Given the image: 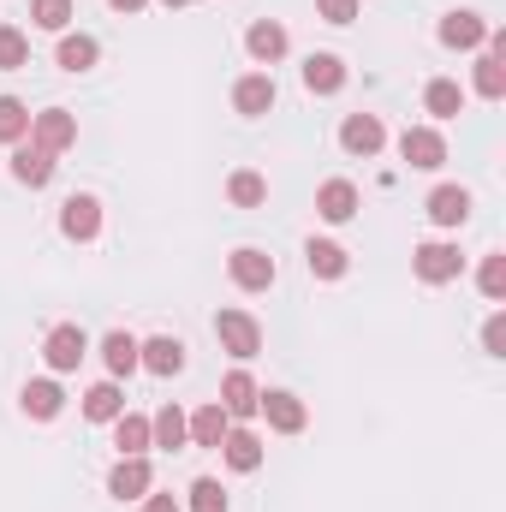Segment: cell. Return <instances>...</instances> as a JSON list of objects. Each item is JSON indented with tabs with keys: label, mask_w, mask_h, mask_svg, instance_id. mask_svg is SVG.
<instances>
[{
	"label": "cell",
	"mask_w": 506,
	"mask_h": 512,
	"mask_svg": "<svg viewBox=\"0 0 506 512\" xmlns=\"http://www.w3.org/2000/svg\"><path fill=\"white\" fill-rule=\"evenodd\" d=\"M84 358H90V334H84L78 322H54L48 340H42V364H48L54 376H72Z\"/></svg>",
	"instance_id": "1"
},
{
	"label": "cell",
	"mask_w": 506,
	"mask_h": 512,
	"mask_svg": "<svg viewBox=\"0 0 506 512\" xmlns=\"http://www.w3.org/2000/svg\"><path fill=\"white\" fill-rule=\"evenodd\" d=\"M215 340H221V352H233L239 364H251L256 352H262V322H256L251 310H215Z\"/></svg>",
	"instance_id": "2"
},
{
	"label": "cell",
	"mask_w": 506,
	"mask_h": 512,
	"mask_svg": "<svg viewBox=\"0 0 506 512\" xmlns=\"http://www.w3.org/2000/svg\"><path fill=\"white\" fill-rule=\"evenodd\" d=\"M411 274H417L423 286H447V280L465 274V256H459V245H447V239H423V245L411 251Z\"/></svg>",
	"instance_id": "3"
},
{
	"label": "cell",
	"mask_w": 506,
	"mask_h": 512,
	"mask_svg": "<svg viewBox=\"0 0 506 512\" xmlns=\"http://www.w3.org/2000/svg\"><path fill=\"white\" fill-rule=\"evenodd\" d=\"M60 233H66L72 245L102 239V197H96V191H72V197L60 203Z\"/></svg>",
	"instance_id": "4"
},
{
	"label": "cell",
	"mask_w": 506,
	"mask_h": 512,
	"mask_svg": "<svg viewBox=\"0 0 506 512\" xmlns=\"http://www.w3.org/2000/svg\"><path fill=\"white\" fill-rule=\"evenodd\" d=\"M256 417H268V429H274V435H304V423H310V405H304L298 393H286V387H262V399H256Z\"/></svg>",
	"instance_id": "5"
},
{
	"label": "cell",
	"mask_w": 506,
	"mask_h": 512,
	"mask_svg": "<svg viewBox=\"0 0 506 512\" xmlns=\"http://www.w3.org/2000/svg\"><path fill=\"white\" fill-rule=\"evenodd\" d=\"M30 143L48 149V155H66V149L78 143V120H72V108H42V114H30Z\"/></svg>",
	"instance_id": "6"
},
{
	"label": "cell",
	"mask_w": 506,
	"mask_h": 512,
	"mask_svg": "<svg viewBox=\"0 0 506 512\" xmlns=\"http://www.w3.org/2000/svg\"><path fill=\"white\" fill-rule=\"evenodd\" d=\"M399 155H405V167L435 173V167L447 161V137H441L435 126H405L399 131Z\"/></svg>",
	"instance_id": "7"
},
{
	"label": "cell",
	"mask_w": 506,
	"mask_h": 512,
	"mask_svg": "<svg viewBox=\"0 0 506 512\" xmlns=\"http://www.w3.org/2000/svg\"><path fill=\"white\" fill-rule=\"evenodd\" d=\"M227 274H233V286H239V292H268L280 268H274V256H268V251H256V245H239V251L227 256Z\"/></svg>",
	"instance_id": "8"
},
{
	"label": "cell",
	"mask_w": 506,
	"mask_h": 512,
	"mask_svg": "<svg viewBox=\"0 0 506 512\" xmlns=\"http://www.w3.org/2000/svg\"><path fill=\"white\" fill-rule=\"evenodd\" d=\"M441 48H459V54H471V48H483V36H489V18L483 12H471V6H453L447 18H441Z\"/></svg>",
	"instance_id": "9"
},
{
	"label": "cell",
	"mask_w": 506,
	"mask_h": 512,
	"mask_svg": "<svg viewBox=\"0 0 506 512\" xmlns=\"http://www.w3.org/2000/svg\"><path fill=\"white\" fill-rule=\"evenodd\" d=\"M245 54H251L256 66H280V60L292 54V36H286V24H280V18H256L251 30H245Z\"/></svg>",
	"instance_id": "10"
},
{
	"label": "cell",
	"mask_w": 506,
	"mask_h": 512,
	"mask_svg": "<svg viewBox=\"0 0 506 512\" xmlns=\"http://www.w3.org/2000/svg\"><path fill=\"white\" fill-rule=\"evenodd\" d=\"M137 370H149V376H179L185 370V340H173V334H155V340H137Z\"/></svg>",
	"instance_id": "11"
},
{
	"label": "cell",
	"mask_w": 506,
	"mask_h": 512,
	"mask_svg": "<svg viewBox=\"0 0 506 512\" xmlns=\"http://www.w3.org/2000/svg\"><path fill=\"white\" fill-rule=\"evenodd\" d=\"M340 149L370 161V155L387 149V126H381L376 114H346V120H340Z\"/></svg>",
	"instance_id": "12"
},
{
	"label": "cell",
	"mask_w": 506,
	"mask_h": 512,
	"mask_svg": "<svg viewBox=\"0 0 506 512\" xmlns=\"http://www.w3.org/2000/svg\"><path fill=\"white\" fill-rule=\"evenodd\" d=\"M274 102H280V90H274V72H245V78L233 84V108H239L245 120L274 114Z\"/></svg>",
	"instance_id": "13"
},
{
	"label": "cell",
	"mask_w": 506,
	"mask_h": 512,
	"mask_svg": "<svg viewBox=\"0 0 506 512\" xmlns=\"http://www.w3.org/2000/svg\"><path fill=\"white\" fill-rule=\"evenodd\" d=\"M54 167H60V155H48V149H36V143H12V179H18V185L42 191V185H54Z\"/></svg>",
	"instance_id": "14"
},
{
	"label": "cell",
	"mask_w": 506,
	"mask_h": 512,
	"mask_svg": "<svg viewBox=\"0 0 506 512\" xmlns=\"http://www.w3.org/2000/svg\"><path fill=\"white\" fill-rule=\"evenodd\" d=\"M358 185L352 179H322V191H316V215L328 221V227H346L352 215H358Z\"/></svg>",
	"instance_id": "15"
},
{
	"label": "cell",
	"mask_w": 506,
	"mask_h": 512,
	"mask_svg": "<svg viewBox=\"0 0 506 512\" xmlns=\"http://www.w3.org/2000/svg\"><path fill=\"white\" fill-rule=\"evenodd\" d=\"M155 489V465L149 459H120L114 471H108V495L114 501H143Z\"/></svg>",
	"instance_id": "16"
},
{
	"label": "cell",
	"mask_w": 506,
	"mask_h": 512,
	"mask_svg": "<svg viewBox=\"0 0 506 512\" xmlns=\"http://www.w3.org/2000/svg\"><path fill=\"white\" fill-rule=\"evenodd\" d=\"M423 209H429L435 227H465V221H471V191H465V185H435Z\"/></svg>",
	"instance_id": "17"
},
{
	"label": "cell",
	"mask_w": 506,
	"mask_h": 512,
	"mask_svg": "<svg viewBox=\"0 0 506 512\" xmlns=\"http://www.w3.org/2000/svg\"><path fill=\"white\" fill-rule=\"evenodd\" d=\"M185 429H191V447H221L227 429H233V417H227L221 399H209V405H197V411L185 417Z\"/></svg>",
	"instance_id": "18"
},
{
	"label": "cell",
	"mask_w": 506,
	"mask_h": 512,
	"mask_svg": "<svg viewBox=\"0 0 506 512\" xmlns=\"http://www.w3.org/2000/svg\"><path fill=\"white\" fill-rule=\"evenodd\" d=\"M215 453H221L239 477H251V471H262V453H268V447H262V435H256V429H227V441H221Z\"/></svg>",
	"instance_id": "19"
},
{
	"label": "cell",
	"mask_w": 506,
	"mask_h": 512,
	"mask_svg": "<svg viewBox=\"0 0 506 512\" xmlns=\"http://www.w3.org/2000/svg\"><path fill=\"white\" fill-rule=\"evenodd\" d=\"M96 60H102V42H96V36H84V30H66V36H60V48H54V66H60V72H72V78H78V72H90Z\"/></svg>",
	"instance_id": "20"
},
{
	"label": "cell",
	"mask_w": 506,
	"mask_h": 512,
	"mask_svg": "<svg viewBox=\"0 0 506 512\" xmlns=\"http://www.w3.org/2000/svg\"><path fill=\"white\" fill-rule=\"evenodd\" d=\"M304 90L310 96H340L346 90V60L340 54H310L304 60Z\"/></svg>",
	"instance_id": "21"
},
{
	"label": "cell",
	"mask_w": 506,
	"mask_h": 512,
	"mask_svg": "<svg viewBox=\"0 0 506 512\" xmlns=\"http://www.w3.org/2000/svg\"><path fill=\"white\" fill-rule=\"evenodd\" d=\"M18 405H24V417H36V423H54V417L66 411V393H60V382H54V376H42V382H24Z\"/></svg>",
	"instance_id": "22"
},
{
	"label": "cell",
	"mask_w": 506,
	"mask_h": 512,
	"mask_svg": "<svg viewBox=\"0 0 506 512\" xmlns=\"http://www.w3.org/2000/svg\"><path fill=\"white\" fill-rule=\"evenodd\" d=\"M304 262H310L316 280H346V274H352V251L334 245V239H310V245H304Z\"/></svg>",
	"instance_id": "23"
},
{
	"label": "cell",
	"mask_w": 506,
	"mask_h": 512,
	"mask_svg": "<svg viewBox=\"0 0 506 512\" xmlns=\"http://www.w3.org/2000/svg\"><path fill=\"white\" fill-rule=\"evenodd\" d=\"M256 399H262V387L251 382V370H233V376L221 382V405H227V417H233V423L256 417Z\"/></svg>",
	"instance_id": "24"
},
{
	"label": "cell",
	"mask_w": 506,
	"mask_h": 512,
	"mask_svg": "<svg viewBox=\"0 0 506 512\" xmlns=\"http://www.w3.org/2000/svg\"><path fill=\"white\" fill-rule=\"evenodd\" d=\"M423 114H429V120H459V114H465V90H459L453 78H429V90H423Z\"/></svg>",
	"instance_id": "25"
},
{
	"label": "cell",
	"mask_w": 506,
	"mask_h": 512,
	"mask_svg": "<svg viewBox=\"0 0 506 512\" xmlns=\"http://www.w3.org/2000/svg\"><path fill=\"white\" fill-rule=\"evenodd\" d=\"M96 352H102V364H108V376H114V382H126L131 370H137V340H131L126 328L102 334V346H96Z\"/></svg>",
	"instance_id": "26"
},
{
	"label": "cell",
	"mask_w": 506,
	"mask_h": 512,
	"mask_svg": "<svg viewBox=\"0 0 506 512\" xmlns=\"http://www.w3.org/2000/svg\"><path fill=\"white\" fill-rule=\"evenodd\" d=\"M114 447H120V459H143L155 441H149V417H137V411H120L114 417Z\"/></svg>",
	"instance_id": "27"
},
{
	"label": "cell",
	"mask_w": 506,
	"mask_h": 512,
	"mask_svg": "<svg viewBox=\"0 0 506 512\" xmlns=\"http://www.w3.org/2000/svg\"><path fill=\"white\" fill-rule=\"evenodd\" d=\"M120 411H126V387L114 382V376H108V382H96L90 393H84V417H90V423H114Z\"/></svg>",
	"instance_id": "28"
},
{
	"label": "cell",
	"mask_w": 506,
	"mask_h": 512,
	"mask_svg": "<svg viewBox=\"0 0 506 512\" xmlns=\"http://www.w3.org/2000/svg\"><path fill=\"white\" fill-rule=\"evenodd\" d=\"M149 441H155V447H173V453H179V447L191 441V429H185V411H179V405H161V411L149 417Z\"/></svg>",
	"instance_id": "29"
},
{
	"label": "cell",
	"mask_w": 506,
	"mask_h": 512,
	"mask_svg": "<svg viewBox=\"0 0 506 512\" xmlns=\"http://www.w3.org/2000/svg\"><path fill=\"white\" fill-rule=\"evenodd\" d=\"M30 24L48 30V36H66L72 30V0H30Z\"/></svg>",
	"instance_id": "30"
},
{
	"label": "cell",
	"mask_w": 506,
	"mask_h": 512,
	"mask_svg": "<svg viewBox=\"0 0 506 512\" xmlns=\"http://www.w3.org/2000/svg\"><path fill=\"white\" fill-rule=\"evenodd\" d=\"M477 96H489V102H501L506 96V60L501 54H477Z\"/></svg>",
	"instance_id": "31"
},
{
	"label": "cell",
	"mask_w": 506,
	"mask_h": 512,
	"mask_svg": "<svg viewBox=\"0 0 506 512\" xmlns=\"http://www.w3.org/2000/svg\"><path fill=\"white\" fill-rule=\"evenodd\" d=\"M30 66V36L18 24H0V72H24Z\"/></svg>",
	"instance_id": "32"
},
{
	"label": "cell",
	"mask_w": 506,
	"mask_h": 512,
	"mask_svg": "<svg viewBox=\"0 0 506 512\" xmlns=\"http://www.w3.org/2000/svg\"><path fill=\"white\" fill-rule=\"evenodd\" d=\"M30 137V108L18 96H0V143H24Z\"/></svg>",
	"instance_id": "33"
},
{
	"label": "cell",
	"mask_w": 506,
	"mask_h": 512,
	"mask_svg": "<svg viewBox=\"0 0 506 512\" xmlns=\"http://www.w3.org/2000/svg\"><path fill=\"white\" fill-rule=\"evenodd\" d=\"M227 197H233L239 209H256V203H268V179L245 167V173H233V179H227Z\"/></svg>",
	"instance_id": "34"
},
{
	"label": "cell",
	"mask_w": 506,
	"mask_h": 512,
	"mask_svg": "<svg viewBox=\"0 0 506 512\" xmlns=\"http://www.w3.org/2000/svg\"><path fill=\"white\" fill-rule=\"evenodd\" d=\"M185 512H227V489H221L215 477H197V483L185 489Z\"/></svg>",
	"instance_id": "35"
},
{
	"label": "cell",
	"mask_w": 506,
	"mask_h": 512,
	"mask_svg": "<svg viewBox=\"0 0 506 512\" xmlns=\"http://www.w3.org/2000/svg\"><path fill=\"white\" fill-rule=\"evenodd\" d=\"M477 286H483V298H489V304H501V298H506V251L483 256V268H477Z\"/></svg>",
	"instance_id": "36"
},
{
	"label": "cell",
	"mask_w": 506,
	"mask_h": 512,
	"mask_svg": "<svg viewBox=\"0 0 506 512\" xmlns=\"http://www.w3.org/2000/svg\"><path fill=\"white\" fill-rule=\"evenodd\" d=\"M483 352H489V358H506V310H495V316L483 322Z\"/></svg>",
	"instance_id": "37"
},
{
	"label": "cell",
	"mask_w": 506,
	"mask_h": 512,
	"mask_svg": "<svg viewBox=\"0 0 506 512\" xmlns=\"http://www.w3.org/2000/svg\"><path fill=\"white\" fill-rule=\"evenodd\" d=\"M316 18H328V24H352V18H358V0H316Z\"/></svg>",
	"instance_id": "38"
},
{
	"label": "cell",
	"mask_w": 506,
	"mask_h": 512,
	"mask_svg": "<svg viewBox=\"0 0 506 512\" xmlns=\"http://www.w3.org/2000/svg\"><path fill=\"white\" fill-rule=\"evenodd\" d=\"M137 507H143V512H185V507H179V495H155V489H149Z\"/></svg>",
	"instance_id": "39"
},
{
	"label": "cell",
	"mask_w": 506,
	"mask_h": 512,
	"mask_svg": "<svg viewBox=\"0 0 506 512\" xmlns=\"http://www.w3.org/2000/svg\"><path fill=\"white\" fill-rule=\"evenodd\" d=\"M108 6H114V12H126V18H131V12H143L149 0H108Z\"/></svg>",
	"instance_id": "40"
},
{
	"label": "cell",
	"mask_w": 506,
	"mask_h": 512,
	"mask_svg": "<svg viewBox=\"0 0 506 512\" xmlns=\"http://www.w3.org/2000/svg\"><path fill=\"white\" fill-rule=\"evenodd\" d=\"M161 6H191V0H161Z\"/></svg>",
	"instance_id": "41"
}]
</instances>
